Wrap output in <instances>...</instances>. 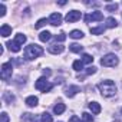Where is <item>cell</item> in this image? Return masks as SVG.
<instances>
[{
    "label": "cell",
    "mask_w": 122,
    "mask_h": 122,
    "mask_svg": "<svg viewBox=\"0 0 122 122\" xmlns=\"http://www.w3.org/2000/svg\"><path fill=\"white\" fill-rule=\"evenodd\" d=\"M98 88H99L102 96H105V98H111L116 93V85L113 81H102L98 85Z\"/></svg>",
    "instance_id": "6da1fadb"
},
{
    "label": "cell",
    "mask_w": 122,
    "mask_h": 122,
    "mask_svg": "<svg viewBox=\"0 0 122 122\" xmlns=\"http://www.w3.org/2000/svg\"><path fill=\"white\" fill-rule=\"evenodd\" d=\"M42 53H43V49L40 46H37V45H29L25 49V57L27 60H33V59L39 57Z\"/></svg>",
    "instance_id": "7a4b0ae2"
},
{
    "label": "cell",
    "mask_w": 122,
    "mask_h": 122,
    "mask_svg": "<svg viewBox=\"0 0 122 122\" xmlns=\"http://www.w3.org/2000/svg\"><path fill=\"white\" fill-rule=\"evenodd\" d=\"M118 62L119 60H118V56L115 53H108L101 59V65L106 66V68H115L118 65Z\"/></svg>",
    "instance_id": "3957f363"
},
{
    "label": "cell",
    "mask_w": 122,
    "mask_h": 122,
    "mask_svg": "<svg viewBox=\"0 0 122 122\" xmlns=\"http://www.w3.org/2000/svg\"><path fill=\"white\" fill-rule=\"evenodd\" d=\"M35 88H36V89H39V91H42V92H49V91L53 88V85H52V83L45 78V76H42V78H39V79L36 81Z\"/></svg>",
    "instance_id": "277c9868"
},
{
    "label": "cell",
    "mask_w": 122,
    "mask_h": 122,
    "mask_svg": "<svg viewBox=\"0 0 122 122\" xmlns=\"http://www.w3.org/2000/svg\"><path fill=\"white\" fill-rule=\"evenodd\" d=\"M12 72H13V66H12V63H10V62L3 63V65H2V69H0V78L7 82V81L12 78Z\"/></svg>",
    "instance_id": "5b68a950"
},
{
    "label": "cell",
    "mask_w": 122,
    "mask_h": 122,
    "mask_svg": "<svg viewBox=\"0 0 122 122\" xmlns=\"http://www.w3.org/2000/svg\"><path fill=\"white\" fill-rule=\"evenodd\" d=\"M81 17H82V13H81V12H78V10H72V12H69V13L66 15L65 20H66L68 23H75V22H78Z\"/></svg>",
    "instance_id": "8992f818"
},
{
    "label": "cell",
    "mask_w": 122,
    "mask_h": 122,
    "mask_svg": "<svg viewBox=\"0 0 122 122\" xmlns=\"http://www.w3.org/2000/svg\"><path fill=\"white\" fill-rule=\"evenodd\" d=\"M103 19V15L101 13V12H92L91 15H86L85 16V22L86 23H89V22H101Z\"/></svg>",
    "instance_id": "52a82bcc"
},
{
    "label": "cell",
    "mask_w": 122,
    "mask_h": 122,
    "mask_svg": "<svg viewBox=\"0 0 122 122\" xmlns=\"http://www.w3.org/2000/svg\"><path fill=\"white\" fill-rule=\"evenodd\" d=\"M49 23L53 25V26H59L62 23V16H60V13H52L50 17H49Z\"/></svg>",
    "instance_id": "ba28073f"
},
{
    "label": "cell",
    "mask_w": 122,
    "mask_h": 122,
    "mask_svg": "<svg viewBox=\"0 0 122 122\" xmlns=\"http://www.w3.org/2000/svg\"><path fill=\"white\" fill-rule=\"evenodd\" d=\"M65 50V46L63 45H52V46H49V52L50 53H53V55H59V53H62Z\"/></svg>",
    "instance_id": "9c48e42d"
},
{
    "label": "cell",
    "mask_w": 122,
    "mask_h": 122,
    "mask_svg": "<svg viewBox=\"0 0 122 122\" xmlns=\"http://www.w3.org/2000/svg\"><path fill=\"white\" fill-rule=\"evenodd\" d=\"M78 92H81V88H79V86H69V88H66L65 95L69 96V98H72V96H75Z\"/></svg>",
    "instance_id": "30bf717a"
},
{
    "label": "cell",
    "mask_w": 122,
    "mask_h": 122,
    "mask_svg": "<svg viewBox=\"0 0 122 122\" xmlns=\"http://www.w3.org/2000/svg\"><path fill=\"white\" fill-rule=\"evenodd\" d=\"M89 109H91V112H92L93 115H98V113L102 111V108H101V105H99L98 102H91V103H89Z\"/></svg>",
    "instance_id": "8fae6325"
},
{
    "label": "cell",
    "mask_w": 122,
    "mask_h": 122,
    "mask_svg": "<svg viewBox=\"0 0 122 122\" xmlns=\"http://www.w3.org/2000/svg\"><path fill=\"white\" fill-rule=\"evenodd\" d=\"M0 35H2L3 37H7L9 35H12V27L9 25H3L2 27H0Z\"/></svg>",
    "instance_id": "7c38bea8"
},
{
    "label": "cell",
    "mask_w": 122,
    "mask_h": 122,
    "mask_svg": "<svg viewBox=\"0 0 122 122\" xmlns=\"http://www.w3.org/2000/svg\"><path fill=\"white\" fill-rule=\"evenodd\" d=\"M7 47L10 49V52H15V53L20 52V49H22V46H20V45H17L15 40H13V42H7Z\"/></svg>",
    "instance_id": "4fadbf2b"
},
{
    "label": "cell",
    "mask_w": 122,
    "mask_h": 122,
    "mask_svg": "<svg viewBox=\"0 0 122 122\" xmlns=\"http://www.w3.org/2000/svg\"><path fill=\"white\" fill-rule=\"evenodd\" d=\"M37 102H39V99H37L36 96H29V98H26V101H25V103H26L29 108L36 106V105H37Z\"/></svg>",
    "instance_id": "5bb4252c"
},
{
    "label": "cell",
    "mask_w": 122,
    "mask_h": 122,
    "mask_svg": "<svg viewBox=\"0 0 122 122\" xmlns=\"http://www.w3.org/2000/svg\"><path fill=\"white\" fill-rule=\"evenodd\" d=\"M65 109H66L65 103H62V102H59L57 105H55V108H53V112H55L56 115H60V113H63V112H65Z\"/></svg>",
    "instance_id": "9a60e30c"
},
{
    "label": "cell",
    "mask_w": 122,
    "mask_h": 122,
    "mask_svg": "<svg viewBox=\"0 0 122 122\" xmlns=\"http://www.w3.org/2000/svg\"><path fill=\"white\" fill-rule=\"evenodd\" d=\"M116 26H118V22H116V19H113V17H108V19H106V25H105V27L113 29V27H116Z\"/></svg>",
    "instance_id": "2e32d148"
},
{
    "label": "cell",
    "mask_w": 122,
    "mask_h": 122,
    "mask_svg": "<svg viewBox=\"0 0 122 122\" xmlns=\"http://www.w3.org/2000/svg\"><path fill=\"white\" fill-rule=\"evenodd\" d=\"M15 42H16L17 45H20V46H22V45L26 42V36H25L23 33H17V35H16V37H15Z\"/></svg>",
    "instance_id": "e0dca14e"
},
{
    "label": "cell",
    "mask_w": 122,
    "mask_h": 122,
    "mask_svg": "<svg viewBox=\"0 0 122 122\" xmlns=\"http://www.w3.org/2000/svg\"><path fill=\"white\" fill-rule=\"evenodd\" d=\"M50 32H47V30H45V32H42L40 35H39V39L42 40V42H47V40H50Z\"/></svg>",
    "instance_id": "ac0fdd59"
},
{
    "label": "cell",
    "mask_w": 122,
    "mask_h": 122,
    "mask_svg": "<svg viewBox=\"0 0 122 122\" xmlns=\"http://www.w3.org/2000/svg\"><path fill=\"white\" fill-rule=\"evenodd\" d=\"M69 36L72 39H82L83 37V33H82V30H72Z\"/></svg>",
    "instance_id": "d6986e66"
},
{
    "label": "cell",
    "mask_w": 122,
    "mask_h": 122,
    "mask_svg": "<svg viewBox=\"0 0 122 122\" xmlns=\"http://www.w3.org/2000/svg\"><path fill=\"white\" fill-rule=\"evenodd\" d=\"M81 118H82V122H93V116L88 112H83L81 115Z\"/></svg>",
    "instance_id": "ffe728a7"
},
{
    "label": "cell",
    "mask_w": 122,
    "mask_h": 122,
    "mask_svg": "<svg viewBox=\"0 0 122 122\" xmlns=\"http://www.w3.org/2000/svg\"><path fill=\"white\" fill-rule=\"evenodd\" d=\"M105 29H106L105 26H99V27H92V29H91V33H92V35H102Z\"/></svg>",
    "instance_id": "44dd1931"
},
{
    "label": "cell",
    "mask_w": 122,
    "mask_h": 122,
    "mask_svg": "<svg viewBox=\"0 0 122 122\" xmlns=\"http://www.w3.org/2000/svg\"><path fill=\"white\" fill-rule=\"evenodd\" d=\"M69 47H71V50H72V52H75V53H81V52H82V49H83V46H81V45H78V43H72Z\"/></svg>",
    "instance_id": "7402d4cb"
},
{
    "label": "cell",
    "mask_w": 122,
    "mask_h": 122,
    "mask_svg": "<svg viewBox=\"0 0 122 122\" xmlns=\"http://www.w3.org/2000/svg\"><path fill=\"white\" fill-rule=\"evenodd\" d=\"M40 122H53V119H52V115H50V113H47V112H45V113H42V118H40Z\"/></svg>",
    "instance_id": "603a6c76"
},
{
    "label": "cell",
    "mask_w": 122,
    "mask_h": 122,
    "mask_svg": "<svg viewBox=\"0 0 122 122\" xmlns=\"http://www.w3.org/2000/svg\"><path fill=\"white\" fill-rule=\"evenodd\" d=\"M72 66H73V69H75V71H78V72H79V71H82V69H83V62H82V60H75Z\"/></svg>",
    "instance_id": "cb8c5ba5"
},
{
    "label": "cell",
    "mask_w": 122,
    "mask_h": 122,
    "mask_svg": "<svg viewBox=\"0 0 122 122\" xmlns=\"http://www.w3.org/2000/svg\"><path fill=\"white\" fill-rule=\"evenodd\" d=\"M82 62L83 63H92L93 62V57L91 55H88V53H83L82 55Z\"/></svg>",
    "instance_id": "d4e9b609"
},
{
    "label": "cell",
    "mask_w": 122,
    "mask_h": 122,
    "mask_svg": "<svg viewBox=\"0 0 122 122\" xmlns=\"http://www.w3.org/2000/svg\"><path fill=\"white\" fill-rule=\"evenodd\" d=\"M46 23H49V19H40V20L35 25V29H40V27H43Z\"/></svg>",
    "instance_id": "484cf974"
},
{
    "label": "cell",
    "mask_w": 122,
    "mask_h": 122,
    "mask_svg": "<svg viewBox=\"0 0 122 122\" xmlns=\"http://www.w3.org/2000/svg\"><path fill=\"white\" fill-rule=\"evenodd\" d=\"M3 99L6 101V102H9V103H12V101H15V96L10 93V92H5V95H3Z\"/></svg>",
    "instance_id": "4316f807"
},
{
    "label": "cell",
    "mask_w": 122,
    "mask_h": 122,
    "mask_svg": "<svg viewBox=\"0 0 122 122\" xmlns=\"http://www.w3.org/2000/svg\"><path fill=\"white\" fill-rule=\"evenodd\" d=\"M65 39H66V35H65V33H59V35L55 36V40H56V42H63Z\"/></svg>",
    "instance_id": "83f0119b"
},
{
    "label": "cell",
    "mask_w": 122,
    "mask_h": 122,
    "mask_svg": "<svg viewBox=\"0 0 122 122\" xmlns=\"http://www.w3.org/2000/svg\"><path fill=\"white\" fill-rule=\"evenodd\" d=\"M116 9H118V5H116V3H112V5H108V6H106V10H108V12H115Z\"/></svg>",
    "instance_id": "f1b7e54d"
},
{
    "label": "cell",
    "mask_w": 122,
    "mask_h": 122,
    "mask_svg": "<svg viewBox=\"0 0 122 122\" xmlns=\"http://www.w3.org/2000/svg\"><path fill=\"white\" fill-rule=\"evenodd\" d=\"M0 122H9V115L6 112H2V115H0Z\"/></svg>",
    "instance_id": "f546056e"
},
{
    "label": "cell",
    "mask_w": 122,
    "mask_h": 122,
    "mask_svg": "<svg viewBox=\"0 0 122 122\" xmlns=\"http://www.w3.org/2000/svg\"><path fill=\"white\" fill-rule=\"evenodd\" d=\"M6 15V6H5V3H2V5H0V16H5Z\"/></svg>",
    "instance_id": "4dcf8cb0"
},
{
    "label": "cell",
    "mask_w": 122,
    "mask_h": 122,
    "mask_svg": "<svg viewBox=\"0 0 122 122\" xmlns=\"http://www.w3.org/2000/svg\"><path fill=\"white\" fill-rule=\"evenodd\" d=\"M95 72H96V68H93V66L86 69V75H92V73H95Z\"/></svg>",
    "instance_id": "1f68e13d"
},
{
    "label": "cell",
    "mask_w": 122,
    "mask_h": 122,
    "mask_svg": "<svg viewBox=\"0 0 122 122\" xmlns=\"http://www.w3.org/2000/svg\"><path fill=\"white\" fill-rule=\"evenodd\" d=\"M69 122H81V119H79V118H78L76 115H73V116H72V118L69 119Z\"/></svg>",
    "instance_id": "d6a6232c"
},
{
    "label": "cell",
    "mask_w": 122,
    "mask_h": 122,
    "mask_svg": "<svg viewBox=\"0 0 122 122\" xmlns=\"http://www.w3.org/2000/svg\"><path fill=\"white\" fill-rule=\"evenodd\" d=\"M121 112H122V109H121Z\"/></svg>",
    "instance_id": "836d02e7"
}]
</instances>
